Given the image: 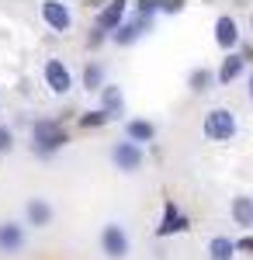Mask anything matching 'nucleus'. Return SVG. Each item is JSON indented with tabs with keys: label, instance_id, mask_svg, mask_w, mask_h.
<instances>
[{
	"label": "nucleus",
	"instance_id": "1",
	"mask_svg": "<svg viewBox=\"0 0 253 260\" xmlns=\"http://www.w3.org/2000/svg\"><path fill=\"white\" fill-rule=\"evenodd\" d=\"M70 132L62 128V121L56 118H35L31 121V153L39 160H52L59 149H66Z\"/></svg>",
	"mask_w": 253,
	"mask_h": 260
},
{
	"label": "nucleus",
	"instance_id": "2",
	"mask_svg": "<svg viewBox=\"0 0 253 260\" xmlns=\"http://www.w3.org/2000/svg\"><path fill=\"white\" fill-rule=\"evenodd\" d=\"M239 132V118L233 108H212L201 118V136L208 142H233Z\"/></svg>",
	"mask_w": 253,
	"mask_h": 260
},
{
	"label": "nucleus",
	"instance_id": "3",
	"mask_svg": "<svg viewBox=\"0 0 253 260\" xmlns=\"http://www.w3.org/2000/svg\"><path fill=\"white\" fill-rule=\"evenodd\" d=\"M98 243H101V253L108 260H125L132 253V236H129V229L121 222H104Z\"/></svg>",
	"mask_w": 253,
	"mask_h": 260
},
{
	"label": "nucleus",
	"instance_id": "4",
	"mask_svg": "<svg viewBox=\"0 0 253 260\" xmlns=\"http://www.w3.org/2000/svg\"><path fill=\"white\" fill-rule=\"evenodd\" d=\"M42 80H45V87H49L56 98H66V94L73 90V70L59 59V56H49V59L42 62Z\"/></svg>",
	"mask_w": 253,
	"mask_h": 260
},
{
	"label": "nucleus",
	"instance_id": "5",
	"mask_svg": "<svg viewBox=\"0 0 253 260\" xmlns=\"http://www.w3.org/2000/svg\"><path fill=\"white\" fill-rule=\"evenodd\" d=\"M108 156H111L118 174H136L139 167L146 163V149L136 146V142H129V139H118V142H111Z\"/></svg>",
	"mask_w": 253,
	"mask_h": 260
},
{
	"label": "nucleus",
	"instance_id": "6",
	"mask_svg": "<svg viewBox=\"0 0 253 260\" xmlns=\"http://www.w3.org/2000/svg\"><path fill=\"white\" fill-rule=\"evenodd\" d=\"M191 229V219L184 215V208L174 205V201H163V215H160V225H156V240H170V236H180Z\"/></svg>",
	"mask_w": 253,
	"mask_h": 260
},
{
	"label": "nucleus",
	"instance_id": "7",
	"mask_svg": "<svg viewBox=\"0 0 253 260\" xmlns=\"http://www.w3.org/2000/svg\"><path fill=\"white\" fill-rule=\"evenodd\" d=\"M149 31H153V21H142V18H136V14H132V18L121 21V24H118L108 39L115 42L118 49H129V45H136V42L142 39V35H149Z\"/></svg>",
	"mask_w": 253,
	"mask_h": 260
},
{
	"label": "nucleus",
	"instance_id": "8",
	"mask_svg": "<svg viewBox=\"0 0 253 260\" xmlns=\"http://www.w3.org/2000/svg\"><path fill=\"white\" fill-rule=\"evenodd\" d=\"M39 14L52 31H59V35H66V31L73 28V11H70V4H62V0H42Z\"/></svg>",
	"mask_w": 253,
	"mask_h": 260
},
{
	"label": "nucleus",
	"instance_id": "9",
	"mask_svg": "<svg viewBox=\"0 0 253 260\" xmlns=\"http://www.w3.org/2000/svg\"><path fill=\"white\" fill-rule=\"evenodd\" d=\"M24 246H28V229H24V222H14V219L0 222V253H4V257H14Z\"/></svg>",
	"mask_w": 253,
	"mask_h": 260
},
{
	"label": "nucleus",
	"instance_id": "10",
	"mask_svg": "<svg viewBox=\"0 0 253 260\" xmlns=\"http://www.w3.org/2000/svg\"><path fill=\"white\" fill-rule=\"evenodd\" d=\"M52 219H56V208H52L49 198H28L24 201V225L45 229V225H52Z\"/></svg>",
	"mask_w": 253,
	"mask_h": 260
},
{
	"label": "nucleus",
	"instance_id": "11",
	"mask_svg": "<svg viewBox=\"0 0 253 260\" xmlns=\"http://www.w3.org/2000/svg\"><path fill=\"white\" fill-rule=\"evenodd\" d=\"M125 18H129V4H125V0H111V4H104V7L98 11L94 28H98V31H104V35H111V31H115Z\"/></svg>",
	"mask_w": 253,
	"mask_h": 260
},
{
	"label": "nucleus",
	"instance_id": "12",
	"mask_svg": "<svg viewBox=\"0 0 253 260\" xmlns=\"http://www.w3.org/2000/svg\"><path fill=\"white\" fill-rule=\"evenodd\" d=\"M101 98V111L108 115V121H118L125 115V90H121V83H104L98 90Z\"/></svg>",
	"mask_w": 253,
	"mask_h": 260
},
{
	"label": "nucleus",
	"instance_id": "13",
	"mask_svg": "<svg viewBox=\"0 0 253 260\" xmlns=\"http://www.w3.org/2000/svg\"><path fill=\"white\" fill-rule=\"evenodd\" d=\"M243 73H246V56L226 52V59L218 62V70H215V87H229V83H236Z\"/></svg>",
	"mask_w": 253,
	"mask_h": 260
},
{
	"label": "nucleus",
	"instance_id": "14",
	"mask_svg": "<svg viewBox=\"0 0 253 260\" xmlns=\"http://www.w3.org/2000/svg\"><path fill=\"white\" fill-rule=\"evenodd\" d=\"M215 45L222 52H236V45H239V24H236L233 14H218L215 18Z\"/></svg>",
	"mask_w": 253,
	"mask_h": 260
},
{
	"label": "nucleus",
	"instance_id": "15",
	"mask_svg": "<svg viewBox=\"0 0 253 260\" xmlns=\"http://www.w3.org/2000/svg\"><path fill=\"white\" fill-rule=\"evenodd\" d=\"M121 139L136 142V146H142V142H153L156 139V125L149 118H121Z\"/></svg>",
	"mask_w": 253,
	"mask_h": 260
},
{
	"label": "nucleus",
	"instance_id": "16",
	"mask_svg": "<svg viewBox=\"0 0 253 260\" xmlns=\"http://www.w3.org/2000/svg\"><path fill=\"white\" fill-rule=\"evenodd\" d=\"M229 215H233V222L239 229H253V198L250 194H236L229 201Z\"/></svg>",
	"mask_w": 253,
	"mask_h": 260
},
{
	"label": "nucleus",
	"instance_id": "17",
	"mask_svg": "<svg viewBox=\"0 0 253 260\" xmlns=\"http://www.w3.org/2000/svg\"><path fill=\"white\" fill-rule=\"evenodd\" d=\"M187 90H191V94H208V90H215V70L195 66V70L187 73Z\"/></svg>",
	"mask_w": 253,
	"mask_h": 260
},
{
	"label": "nucleus",
	"instance_id": "18",
	"mask_svg": "<svg viewBox=\"0 0 253 260\" xmlns=\"http://www.w3.org/2000/svg\"><path fill=\"white\" fill-rule=\"evenodd\" d=\"M80 83H83V90H87V94H98L101 87L108 83V77H104V66H101L98 59H90L87 66H83V73H80Z\"/></svg>",
	"mask_w": 253,
	"mask_h": 260
},
{
	"label": "nucleus",
	"instance_id": "19",
	"mask_svg": "<svg viewBox=\"0 0 253 260\" xmlns=\"http://www.w3.org/2000/svg\"><path fill=\"white\" fill-rule=\"evenodd\" d=\"M233 257H236V240H229V236L208 240V260H233Z\"/></svg>",
	"mask_w": 253,
	"mask_h": 260
},
{
	"label": "nucleus",
	"instance_id": "20",
	"mask_svg": "<svg viewBox=\"0 0 253 260\" xmlns=\"http://www.w3.org/2000/svg\"><path fill=\"white\" fill-rule=\"evenodd\" d=\"M156 14H160V0H139V4H136V18L156 21Z\"/></svg>",
	"mask_w": 253,
	"mask_h": 260
},
{
	"label": "nucleus",
	"instance_id": "21",
	"mask_svg": "<svg viewBox=\"0 0 253 260\" xmlns=\"http://www.w3.org/2000/svg\"><path fill=\"white\" fill-rule=\"evenodd\" d=\"M101 125H108V115L94 108V111H87V115H80V128H101Z\"/></svg>",
	"mask_w": 253,
	"mask_h": 260
},
{
	"label": "nucleus",
	"instance_id": "22",
	"mask_svg": "<svg viewBox=\"0 0 253 260\" xmlns=\"http://www.w3.org/2000/svg\"><path fill=\"white\" fill-rule=\"evenodd\" d=\"M14 149V128L11 125H0V156Z\"/></svg>",
	"mask_w": 253,
	"mask_h": 260
},
{
	"label": "nucleus",
	"instance_id": "23",
	"mask_svg": "<svg viewBox=\"0 0 253 260\" xmlns=\"http://www.w3.org/2000/svg\"><path fill=\"white\" fill-rule=\"evenodd\" d=\"M187 4L184 0H160V14H180Z\"/></svg>",
	"mask_w": 253,
	"mask_h": 260
},
{
	"label": "nucleus",
	"instance_id": "24",
	"mask_svg": "<svg viewBox=\"0 0 253 260\" xmlns=\"http://www.w3.org/2000/svg\"><path fill=\"white\" fill-rule=\"evenodd\" d=\"M104 42H108V35H104V31H98V28H94V31H90V35H87V49H98V45H104Z\"/></svg>",
	"mask_w": 253,
	"mask_h": 260
},
{
	"label": "nucleus",
	"instance_id": "25",
	"mask_svg": "<svg viewBox=\"0 0 253 260\" xmlns=\"http://www.w3.org/2000/svg\"><path fill=\"white\" fill-rule=\"evenodd\" d=\"M246 94H250V101H253V73H250V87H246Z\"/></svg>",
	"mask_w": 253,
	"mask_h": 260
},
{
	"label": "nucleus",
	"instance_id": "26",
	"mask_svg": "<svg viewBox=\"0 0 253 260\" xmlns=\"http://www.w3.org/2000/svg\"><path fill=\"white\" fill-rule=\"evenodd\" d=\"M250 28H253V18H250Z\"/></svg>",
	"mask_w": 253,
	"mask_h": 260
}]
</instances>
